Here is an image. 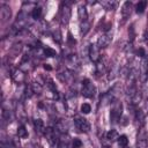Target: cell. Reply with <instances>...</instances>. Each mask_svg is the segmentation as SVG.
Segmentation results:
<instances>
[{
	"instance_id": "cell-30",
	"label": "cell",
	"mask_w": 148,
	"mask_h": 148,
	"mask_svg": "<svg viewBox=\"0 0 148 148\" xmlns=\"http://www.w3.org/2000/svg\"><path fill=\"white\" fill-rule=\"evenodd\" d=\"M1 148H16V147H15V145L13 143L12 140H7V141L2 140V141H1Z\"/></svg>"
},
{
	"instance_id": "cell-6",
	"label": "cell",
	"mask_w": 148,
	"mask_h": 148,
	"mask_svg": "<svg viewBox=\"0 0 148 148\" xmlns=\"http://www.w3.org/2000/svg\"><path fill=\"white\" fill-rule=\"evenodd\" d=\"M45 136L47 139V141L50 142V145H56V142H59V132L53 128V127H47L45 130Z\"/></svg>"
},
{
	"instance_id": "cell-34",
	"label": "cell",
	"mask_w": 148,
	"mask_h": 148,
	"mask_svg": "<svg viewBox=\"0 0 148 148\" xmlns=\"http://www.w3.org/2000/svg\"><path fill=\"white\" fill-rule=\"evenodd\" d=\"M136 54H138L139 57H141L142 59L147 58V52H146V50H145L143 47H139V49L136 50Z\"/></svg>"
},
{
	"instance_id": "cell-3",
	"label": "cell",
	"mask_w": 148,
	"mask_h": 148,
	"mask_svg": "<svg viewBox=\"0 0 148 148\" xmlns=\"http://www.w3.org/2000/svg\"><path fill=\"white\" fill-rule=\"evenodd\" d=\"M147 147H148V133L143 127H140L136 135V148H147Z\"/></svg>"
},
{
	"instance_id": "cell-7",
	"label": "cell",
	"mask_w": 148,
	"mask_h": 148,
	"mask_svg": "<svg viewBox=\"0 0 148 148\" xmlns=\"http://www.w3.org/2000/svg\"><path fill=\"white\" fill-rule=\"evenodd\" d=\"M88 56L90 58V60L95 64H97L101 59V52H99V47L97 44H91L89 46V50H88Z\"/></svg>"
},
{
	"instance_id": "cell-27",
	"label": "cell",
	"mask_w": 148,
	"mask_h": 148,
	"mask_svg": "<svg viewBox=\"0 0 148 148\" xmlns=\"http://www.w3.org/2000/svg\"><path fill=\"white\" fill-rule=\"evenodd\" d=\"M118 146L119 148H126L128 146V139L126 135H120L118 139Z\"/></svg>"
},
{
	"instance_id": "cell-10",
	"label": "cell",
	"mask_w": 148,
	"mask_h": 148,
	"mask_svg": "<svg viewBox=\"0 0 148 148\" xmlns=\"http://www.w3.org/2000/svg\"><path fill=\"white\" fill-rule=\"evenodd\" d=\"M58 77L64 83H72L73 80H74V74H73L72 71H65L62 73H59L58 74Z\"/></svg>"
},
{
	"instance_id": "cell-28",
	"label": "cell",
	"mask_w": 148,
	"mask_h": 148,
	"mask_svg": "<svg viewBox=\"0 0 148 148\" xmlns=\"http://www.w3.org/2000/svg\"><path fill=\"white\" fill-rule=\"evenodd\" d=\"M43 52H44V56H45V57H47V58H53V57H56V56H57L56 50H53L52 47H44Z\"/></svg>"
},
{
	"instance_id": "cell-33",
	"label": "cell",
	"mask_w": 148,
	"mask_h": 148,
	"mask_svg": "<svg viewBox=\"0 0 148 148\" xmlns=\"http://www.w3.org/2000/svg\"><path fill=\"white\" fill-rule=\"evenodd\" d=\"M82 147V141L77 138H74L72 140V148H81Z\"/></svg>"
},
{
	"instance_id": "cell-18",
	"label": "cell",
	"mask_w": 148,
	"mask_h": 148,
	"mask_svg": "<svg viewBox=\"0 0 148 148\" xmlns=\"http://www.w3.org/2000/svg\"><path fill=\"white\" fill-rule=\"evenodd\" d=\"M77 15H79V18L81 22L83 21H88V13H87V9L84 6H80L79 9H77Z\"/></svg>"
},
{
	"instance_id": "cell-37",
	"label": "cell",
	"mask_w": 148,
	"mask_h": 148,
	"mask_svg": "<svg viewBox=\"0 0 148 148\" xmlns=\"http://www.w3.org/2000/svg\"><path fill=\"white\" fill-rule=\"evenodd\" d=\"M142 110H143V112H145L146 114H148V98L146 99V102H145V104H143Z\"/></svg>"
},
{
	"instance_id": "cell-12",
	"label": "cell",
	"mask_w": 148,
	"mask_h": 148,
	"mask_svg": "<svg viewBox=\"0 0 148 148\" xmlns=\"http://www.w3.org/2000/svg\"><path fill=\"white\" fill-rule=\"evenodd\" d=\"M12 79L16 83H22L24 81V79H25V74H24V72L22 69L16 68V69H14L12 72Z\"/></svg>"
},
{
	"instance_id": "cell-8",
	"label": "cell",
	"mask_w": 148,
	"mask_h": 148,
	"mask_svg": "<svg viewBox=\"0 0 148 148\" xmlns=\"http://www.w3.org/2000/svg\"><path fill=\"white\" fill-rule=\"evenodd\" d=\"M112 42V32H105L104 35H102L101 37H98L97 39V45L99 49H104L106 46H109Z\"/></svg>"
},
{
	"instance_id": "cell-29",
	"label": "cell",
	"mask_w": 148,
	"mask_h": 148,
	"mask_svg": "<svg viewBox=\"0 0 148 148\" xmlns=\"http://www.w3.org/2000/svg\"><path fill=\"white\" fill-rule=\"evenodd\" d=\"M30 86H31V88H32L34 94H40V92H42V90H43L42 86H40L38 82H34V83H32V84H30Z\"/></svg>"
},
{
	"instance_id": "cell-14",
	"label": "cell",
	"mask_w": 148,
	"mask_h": 148,
	"mask_svg": "<svg viewBox=\"0 0 148 148\" xmlns=\"http://www.w3.org/2000/svg\"><path fill=\"white\" fill-rule=\"evenodd\" d=\"M131 13H132V2H131V1H126V2H124L123 7H121V16H123L124 22L130 17Z\"/></svg>"
},
{
	"instance_id": "cell-11",
	"label": "cell",
	"mask_w": 148,
	"mask_h": 148,
	"mask_svg": "<svg viewBox=\"0 0 148 148\" xmlns=\"http://www.w3.org/2000/svg\"><path fill=\"white\" fill-rule=\"evenodd\" d=\"M0 16H1V21L2 22H6L12 16V9L9 6L7 5H1L0 7Z\"/></svg>"
},
{
	"instance_id": "cell-16",
	"label": "cell",
	"mask_w": 148,
	"mask_h": 148,
	"mask_svg": "<svg viewBox=\"0 0 148 148\" xmlns=\"http://www.w3.org/2000/svg\"><path fill=\"white\" fill-rule=\"evenodd\" d=\"M34 127H35V131L38 133V134H45V125H44V121L42 119H35L34 120Z\"/></svg>"
},
{
	"instance_id": "cell-9",
	"label": "cell",
	"mask_w": 148,
	"mask_h": 148,
	"mask_svg": "<svg viewBox=\"0 0 148 148\" xmlns=\"http://www.w3.org/2000/svg\"><path fill=\"white\" fill-rule=\"evenodd\" d=\"M67 65H68L69 71H72V72L76 71V69L80 67L79 57H77L76 54H69V56L67 57Z\"/></svg>"
},
{
	"instance_id": "cell-19",
	"label": "cell",
	"mask_w": 148,
	"mask_h": 148,
	"mask_svg": "<svg viewBox=\"0 0 148 148\" xmlns=\"http://www.w3.org/2000/svg\"><path fill=\"white\" fill-rule=\"evenodd\" d=\"M2 119H3V120H6V121H8V123L13 121V119H14L13 111H12V110H7V109L2 108Z\"/></svg>"
},
{
	"instance_id": "cell-24",
	"label": "cell",
	"mask_w": 148,
	"mask_h": 148,
	"mask_svg": "<svg viewBox=\"0 0 148 148\" xmlns=\"http://www.w3.org/2000/svg\"><path fill=\"white\" fill-rule=\"evenodd\" d=\"M89 30H90V23H89V21L81 22V25H80V32H81V35H86Z\"/></svg>"
},
{
	"instance_id": "cell-26",
	"label": "cell",
	"mask_w": 148,
	"mask_h": 148,
	"mask_svg": "<svg viewBox=\"0 0 148 148\" xmlns=\"http://www.w3.org/2000/svg\"><path fill=\"white\" fill-rule=\"evenodd\" d=\"M40 16H42V8L37 7V6L34 7L31 10V17L35 20H38V18H40Z\"/></svg>"
},
{
	"instance_id": "cell-38",
	"label": "cell",
	"mask_w": 148,
	"mask_h": 148,
	"mask_svg": "<svg viewBox=\"0 0 148 148\" xmlns=\"http://www.w3.org/2000/svg\"><path fill=\"white\" fill-rule=\"evenodd\" d=\"M43 67H44V69H46V71H51V69H52V67H51L49 64H45Z\"/></svg>"
},
{
	"instance_id": "cell-5",
	"label": "cell",
	"mask_w": 148,
	"mask_h": 148,
	"mask_svg": "<svg viewBox=\"0 0 148 148\" xmlns=\"http://www.w3.org/2000/svg\"><path fill=\"white\" fill-rule=\"evenodd\" d=\"M60 18L62 24H67L71 18V7L68 2H62L60 8Z\"/></svg>"
},
{
	"instance_id": "cell-2",
	"label": "cell",
	"mask_w": 148,
	"mask_h": 148,
	"mask_svg": "<svg viewBox=\"0 0 148 148\" xmlns=\"http://www.w3.org/2000/svg\"><path fill=\"white\" fill-rule=\"evenodd\" d=\"M96 92V87L90 82V80L86 79L82 82V88H81V95L86 98H91L95 96Z\"/></svg>"
},
{
	"instance_id": "cell-21",
	"label": "cell",
	"mask_w": 148,
	"mask_h": 148,
	"mask_svg": "<svg viewBox=\"0 0 148 148\" xmlns=\"http://www.w3.org/2000/svg\"><path fill=\"white\" fill-rule=\"evenodd\" d=\"M16 134H17L18 138H21V139H25V138L28 136V131H27L25 126H24V125H20V126L17 127V132H16Z\"/></svg>"
},
{
	"instance_id": "cell-22",
	"label": "cell",
	"mask_w": 148,
	"mask_h": 148,
	"mask_svg": "<svg viewBox=\"0 0 148 148\" xmlns=\"http://www.w3.org/2000/svg\"><path fill=\"white\" fill-rule=\"evenodd\" d=\"M147 5H148V2L147 1H139L138 3H136V6H135V12L138 13V14H141V13H143L145 12V9L147 8Z\"/></svg>"
},
{
	"instance_id": "cell-17",
	"label": "cell",
	"mask_w": 148,
	"mask_h": 148,
	"mask_svg": "<svg viewBox=\"0 0 148 148\" xmlns=\"http://www.w3.org/2000/svg\"><path fill=\"white\" fill-rule=\"evenodd\" d=\"M105 136H106L108 141H110V142L118 141V139H119V134H118V132H117L116 130H110V131H108Z\"/></svg>"
},
{
	"instance_id": "cell-35",
	"label": "cell",
	"mask_w": 148,
	"mask_h": 148,
	"mask_svg": "<svg viewBox=\"0 0 148 148\" xmlns=\"http://www.w3.org/2000/svg\"><path fill=\"white\" fill-rule=\"evenodd\" d=\"M104 72V64L103 62H97V65H96V74H102Z\"/></svg>"
},
{
	"instance_id": "cell-32",
	"label": "cell",
	"mask_w": 148,
	"mask_h": 148,
	"mask_svg": "<svg viewBox=\"0 0 148 148\" xmlns=\"http://www.w3.org/2000/svg\"><path fill=\"white\" fill-rule=\"evenodd\" d=\"M90 111H91V106H90V104H88V103H83V104L81 105V112H82L83 114H88Z\"/></svg>"
},
{
	"instance_id": "cell-36",
	"label": "cell",
	"mask_w": 148,
	"mask_h": 148,
	"mask_svg": "<svg viewBox=\"0 0 148 148\" xmlns=\"http://www.w3.org/2000/svg\"><path fill=\"white\" fill-rule=\"evenodd\" d=\"M128 35L131 37V40H133V38H134V28H133V25H131V28L128 30Z\"/></svg>"
},
{
	"instance_id": "cell-23",
	"label": "cell",
	"mask_w": 148,
	"mask_h": 148,
	"mask_svg": "<svg viewBox=\"0 0 148 148\" xmlns=\"http://www.w3.org/2000/svg\"><path fill=\"white\" fill-rule=\"evenodd\" d=\"M58 148H68V136L65 134H61V138L58 142Z\"/></svg>"
},
{
	"instance_id": "cell-20",
	"label": "cell",
	"mask_w": 148,
	"mask_h": 148,
	"mask_svg": "<svg viewBox=\"0 0 148 148\" xmlns=\"http://www.w3.org/2000/svg\"><path fill=\"white\" fill-rule=\"evenodd\" d=\"M101 5H102L106 10H113V9L117 7L118 2H116V1H102Z\"/></svg>"
},
{
	"instance_id": "cell-25",
	"label": "cell",
	"mask_w": 148,
	"mask_h": 148,
	"mask_svg": "<svg viewBox=\"0 0 148 148\" xmlns=\"http://www.w3.org/2000/svg\"><path fill=\"white\" fill-rule=\"evenodd\" d=\"M141 97H142V95H141V92H139V91H138L135 95H133V96L131 97V102H130L131 105H132V106H136V105L139 104V102L141 101Z\"/></svg>"
},
{
	"instance_id": "cell-15",
	"label": "cell",
	"mask_w": 148,
	"mask_h": 148,
	"mask_svg": "<svg viewBox=\"0 0 148 148\" xmlns=\"http://www.w3.org/2000/svg\"><path fill=\"white\" fill-rule=\"evenodd\" d=\"M119 73H120V67H119V65H118V64H113V65L111 66L110 71H109L108 80H109V81H111V80L116 79V77L118 76V74H119Z\"/></svg>"
},
{
	"instance_id": "cell-13",
	"label": "cell",
	"mask_w": 148,
	"mask_h": 148,
	"mask_svg": "<svg viewBox=\"0 0 148 148\" xmlns=\"http://www.w3.org/2000/svg\"><path fill=\"white\" fill-rule=\"evenodd\" d=\"M145 118H146V113L143 112L142 109H136L135 110V116H134V120H135V125L139 127H142V125L145 124Z\"/></svg>"
},
{
	"instance_id": "cell-4",
	"label": "cell",
	"mask_w": 148,
	"mask_h": 148,
	"mask_svg": "<svg viewBox=\"0 0 148 148\" xmlns=\"http://www.w3.org/2000/svg\"><path fill=\"white\" fill-rule=\"evenodd\" d=\"M74 125L75 127L82 132V133H88L90 131V124L88 123V120L83 117H80V116H76L74 118Z\"/></svg>"
},
{
	"instance_id": "cell-1",
	"label": "cell",
	"mask_w": 148,
	"mask_h": 148,
	"mask_svg": "<svg viewBox=\"0 0 148 148\" xmlns=\"http://www.w3.org/2000/svg\"><path fill=\"white\" fill-rule=\"evenodd\" d=\"M121 114H123V104L119 101H114L111 108V112H110V121L112 124L119 123Z\"/></svg>"
},
{
	"instance_id": "cell-31",
	"label": "cell",
	"mask_w": 148,
	"mask_h": 148,
	"mask_svg": "<svg viewBox=\"0 0 148 148\" xmlns=\"http://www.w3.org/2000/svg\"><path fill=\"white\" fill-rule=\"evenodd\" d=\"M53 40H54L56 43H58V44L61 43L62 38H61V32H60V30H56V31L53 32Z\"/></svg>"
}]
</instances>
